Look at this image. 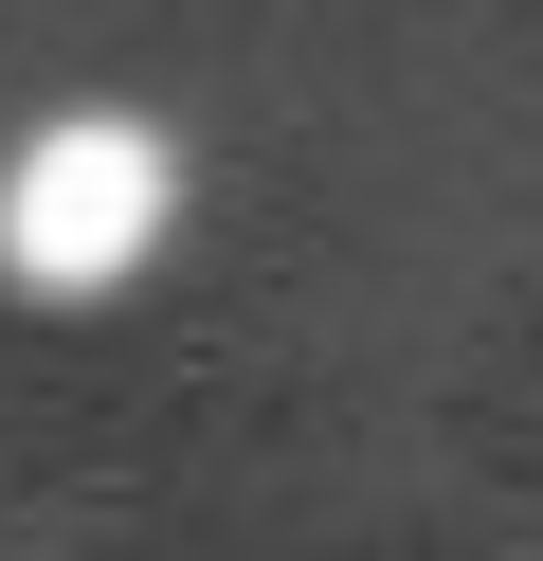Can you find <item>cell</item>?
Returning a JSON list of instances; mask_svg holds the SVG:
<instances>
[{
	"label": "cell",
	"mask_w": 543,
	"mask_h": 561,
	"mask_svg": "<svg viewBox=\"0 0 543 561\" xmlns=\"http://www.w3.org/2000/svg\"><path fill=\"white\" fill-rule=\"evenodd\" d=\"M181 218V163L145 146V127H36L19 163H0V272L19 290H109V272H145V236Z\"/></svg>",
	"instance_id": "6da1fadb"
}]
</instances>
